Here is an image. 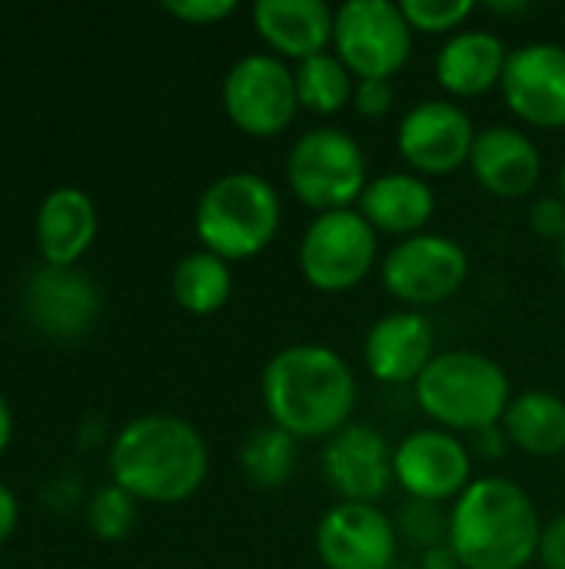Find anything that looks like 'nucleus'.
I'll return each instance as SVG.
<instances>
[{
    "mask_svg": "<svg viewBox=\"0 0 565 569\" xmlns=\"http://www.w3.org/2000/svg\"><path fill=\"white\" fill-rule=\"evenodd\" d=\"M270 423L293 440H330L356 407L353 367L326 343H290L276 350L260 377Z\"/></svg>",
    "mask_w": 565,
    "mask_h": 569,
    "instance_id": "1",
    "label": "nucleus"
},
{
    "mask_svg": "<svg viewBox=\"0 0 565 569\" xmlns=\"http://www.w3.org/2000/svg\"><path fill=\"white\" fill-rule=\"evenodd\" d=\"M210 470V450L190 420L147 413L130 420L110 447V477L137 503H183Z\"/></svg>",
    "mask_w": 565,
    "mask_h": 569,
    "instance_id": "2",
    "label": "nucleus"
},
{
    "mask_svg": "<svg viewBox=\"0 0 565 569\" xmlns=\"http://www.w3.org/2000/svg\"><path fill=\"white\" fill-rule=\"evenodd\" d=\"M543 520L533 497L506 477H480L450 510V547L463 569H526Z\"/></svg>",
    "mask_w": 565,
    "mask_h": 569,
    "instance_id": "3",
    "label": "nucleus"
},
{
    "mask_svg": "<svg viewBox=\"0 0 565 569\" xmlns=\"http://www.w3.org/2000/svg\"><path fill=\"white\" fill-rule=\"evenodd\" d=\"M416 407L450 433H480L486 427H500L509 403V377L506 370L483 353L473 350H446L436 353L423 377L413 383Z\"/></svg>",
    "mask_w": 565,
    "mask_h": 569,
    "instance_id": "4",
    "label": "nucleus"
},
{
    "mask_svg": "<svg viewBox=\"0 0 565 569\" xmlns=\"http://www.w3.org/2000/svg\"><path fill=\"white\" fill-rule=\"evenodd\" d=\"M283 203L276 187L250 170L216 177L193 213V230L203 250L226 263L260 257L280 233Z\"/></svg>",
    "mask_w": 565,
    "mask_h": 569,
    "instance_id": "5",
    "label": "nucleus"
},
{
    "mask_svg": "<svg viewBox=\"0 0 565 569\" xmlns=\"http://www.w3.org/2000/svg\"><path fill=\"white\" fill-rule=\"evenodd\" d=\"M286 183L293 197L316 213L353 210L370 183L366 153L346 130L313 127L300 133L286 153Z\"/></svg>",
    "mask_w": 565,
    "mask_h": 569,
    "instance_id": "6",
    "label": "nucleus"
},
{
    "mask_svg": "<svg viewBox=\"0 0 565 569\" xmlns=\"http://www.w3.org/2000/svg\"><path fill=\"white\" fill-rule=\"evenodd\" d=\"M380 233L360 210L316 213L300 237L296 267L303 280L320 293H350L360 287L380 257Z\"/></svg>",
    "mask_w": 565,
    "mask_h": 569,
    "instance_id": "7",
    "label": "nucleus"
},
{
    "mask_svg": "<svg viewBox=\"0 0 565 569\" xmlns=\"http://www.w3.org/2000/svg\"><path fill=\"white\" fill-rule=\"evenodd\" d=\"M333 53L356 80H393L413 53V30L393 0H350L336 7Z\"/></svg>",
    "mask_w": 565,
    "mask_h": 569,
    "instance_id": "8",
    "label": "nucleus"
},
{
    "mask_svg": "<svg viewBox=\"0 0 565 569\" xmlns=\"http://www.w3.org/2000/svg\"><path fill=\"white\" fill-rule=\"evenodd\" d=\"M220 97L230 123L253 140L280 137L300 110L293 67L273 53L240 57L226 70Z\"/></svg>",
    "mask_w": 565,
    "mask_h": 569,
    "instance_id": "9",
    "label": "nucleus"
},
{
    "mask_svg": "<svg viewBox=\"0 0 565 569\" xmlns=\"http://www.w3.org/2000/svg\"><path fill=\"white\" fill-rule=\"evenodd\" d=\"M470 277L466 250L446 233H416L396 240L380 263V280L393 300L410 310L440 307L463 290Z\"/></svg>",
    "mask_w": 565,
    "mask_h": 569,
    "instance_id": "10",
    "label": "nucleus"
},
{
    "mask_svg": "<svg viewBox=\"0 0 565 569\" xmlns=\"http://www.w3.org/2000/svg\"><path fill=\"white\" fill-rule=\"evenodd\" d=\"M393 483L420 503H456L473 483V453L463 437L426 427L393 447Z\"/></svg>",
    "mask_w": 565,
    "mask_h": 569,
    "instance_id": "11",
    "label": "nucleus"
},
{
    "mask_svg": "<svg viewBox=\"0 0 565 569\" xmlns=\"http://www.w3.org/2000/svg\"><path fill=\"white\" fill-rule=\"evenodd\" d=\"M476 127L456 100H420L396 130V150L420 177H446L470 167Z\"/></svg>",
    "mask_w": 565,
    "mask_h": 569,
    "instance_id": "12",
    "label": "nucleus"
},
{
    "mask_svg": "<svg viewBox=\"0 0 565 569\" xmlns=\"http://www.w3.org/2000/svg\"><path fill=\"white\" fill-rule=\"evenodd\" d=\"M313 547L326 569H393L400 530L376 503L340 500L320 517Z\"/></svg>",
    "mask_w": 565,
    "mask_h": 569,
    "instance_id": "13",
    "label": "nucleus"
},
{
    "mask_svg": "<svg viewBox=\"0 0 565 569\" xmlns=\"http://www.w3.org/2000/svg\"><path fill=\"white\" fill-rule=\"evenodd\" d=\"M506 107L536 130L565 127V47L553 40H533L509 53L503 73Z\"/></svg>",
    "mask_w": 565,
    "mask_h": 569,
    "instance_id": "14",
    "label": "nucleus"
},
{
    "mask_svg": "<svg viewBox=\"0 0 565 569\" xmlns=\"http://www.w3.org/2000/svg\"><path fill=\"white\" fill-rule=\"evenodd\" d=\"M323 477L346 503H376L393 483V447L370 423H346L323 447Z\"/></svg>",
    "mask_w": 565,
    "mask_h": 569,
    "instance_id": "15",
    "label": "nucleus"
},
{
    "mask_svg": "<svg viewBox=\"0 0 565 569\" xmlns=\"http://www.w3.org/2000/svg\"><path fill=\"white\" fill-rule=\"evenodd\" d=\"M23 307L30 323L57 340H73L87 333L100 317V293L90 277L73 267H40L27 280Z\"/></svg>",
    "mask_w": 565,
    "mask_h": 569,
    "instance_id": "16",
    "label": "nucleus"
},
{
    "mask_svg": "<svg viewBox=\"0 0 565 569\" xmlns=\"http://www.w3.org/2000/svg\"><path fill=\"white\" fill-rule=\"evenodd\" d=\"M470 170L486 193L500 200H523L543 177V150L519 127L493 123L476 133Z\"/></svg>",
    "mask_w": 565,
    "mask_h": 569,
    "instance_id": "17",
    "label": "nucleus"
},
{
    "mask_svg": "<svg viewBox=\"0 0 565 569\" xmlns=\"http://www.w3.org/2000/svg\"><path fill=\"white\" fill-rule=\"evenodd\" d=\"M436 357L433 323L420 310H396L380 317L363 340V363L373 380L403 387L416 383Z\"/></svg>",
    "mask_w": 565,
    "mask_h": 569,
    "instance_id": "18",
    "label": "nucleus"
},
{
    "mask_svg": "<svg viewBox=\"0 0 565 569\" xmlns=\"http://www.w3.org/2000/svg\"><path fill=\"white\" fill-rule=\"evenodd\" d=\"M336 10L323 0H256L253 27L280 60L303 63L333 43Z\"/></svg>",
    "mask_w": 565,
    "mask_h": 569,
    "instance_id": "19",
    "label": "nucleus"
},
{
    "mask_svg": "<svg viewBox=\"0 0 565 569\" xmlns=\"http://www.w3.org/2000/svg\"><path fill=\"white\" fill-rule=\"evenodd\" d=\"M356 210L376 233L406 240V237L426 233L436 213V193L426 177L413 170H390V173L370 177Z\"/></svg>",
    "mask_w": 565,
    "mask_h": 569,
    "instance_id": "20",
    "label": "nucleus"
},
{
    "mask_svg": "<svg viewBox=\"0 0 565 569\" xmlns=\"http://www.w3.org/2000/svg\"><path fill=\"white\" fill-rule=\"evenodd\" d=\"M509 53L513 50L503 43V37L490 30H460L440 47L433 70L450 97L470 100L503 87Z\"/></svg>",
    "mask_w": 565,
    "mask_h": 569,
    "instance_id": "21",
    "label": "nucleus"
},
{
    "mask_svg": "<svg viewBox=\"0 0 565 569\" xmlns=\"http://www.w3.org/2000/svg\"><path fill=\"white\" fill-rule=\"evenodd\" d=\"M97 203L80 187H57L37 210V250L50 267H73L97 240Z\"/></svg>",
    "mask_w": 565,
    "mask_h": 569,
    "instance_id": "22",
    "label": "nucleus"
},
{
    "mask_svg": "<svg viewBox=\"0 0 565 569\" xmlns=\"http://www.w3.org/2000/svg\"><path fill=\"white\" fill-rule=\"evenodd\" d=\"M503 430L519 453L553 460L565 453V400L553 390H526L513 397Z\"/></svg>",
    "mask_w": 565,
    "mask_h": 569,
    "instance_id": "23",
    "label": "nucleus"
},
{
    "mask_svg": "<svg viewBox=\"0 0 565 569\" xmlns=\"http://www.w3.org/2000/svg\"><path fill=\"white\" fill-rule=\"evenodd\" d=\"M230 293H233V270L226 260H220L210 250L186 253L173 270V300L193 317H210L223 310Z\"/></svg>",
    "mask_w": 565,
    "mask_h": 569,
    "instance_id": "24",
    "label": "nucleus"
},
{
    "mask_svg": "<svg viewBox=\"0 0 565 569\" xmlns=\"http://www.w3.org/2000/svg\"><path fill=\"white\" fill-rule=\"evenodd\" d=\"M296 77V97L300 107L316 113V117H333L340 113L346 103H353V87L356 77L346 70V63L336 53H316L303 63H296L293 70Z\"/></svg>",
    "mask_w": 565,
    "mask_h": 569,
    "instance_id": "25",
    "label": "nucleus"
},
{
    "mask_svg": "<svg viewBox=\"0 0 565 569\" xmlns=\"http://www.w3.org/2000/svg\"><path fill=\"white\" fill-rule=\"evenodd\" d=\"M240 470L256 490H280L296 470V440L280 427L253 430L240 447Z\"/></svg>",
    "mask_w": 565,
    "mask_h": 569,
    "instance_id": "26",
    "label": "nucleus"
},
{
    "mask_svg": "<svg viewBox=\"0 0 565 569\" xmlns=\"http://www.w3.org/2000/svg\"><path fill=\"white\" fill-rule=\"evenodd\" d=\"M133 523H137V500L127 490L110 483L93 493L87 507V527L97 540L117 543L133 530Z\"/></svg>",
    "mask_w": 565,
    "mask_h": 569,
    "instance_id": "27",
    "label": "nucleus"
},
{
    "mask_svg": "<svg viewBox=\"0 0 565 569\" xmlns=\"http://www.w3.org/2000/svg\"><path fill=\"white\" fill-rule=\"evenodd\" d=\"M413 33H460V27L476 13L473 0H403L400 3Z\"/></svg>",
    "mask_w": 565,
    "mask_h": 569,
    "instance_id": "28",
    "label": "nucleus"
},
{
    "mask_svg": "<svg viewBox=\"0 0 565 569\" xmlns=\"http://www.w3.org/2000/svg\"><path fill=\"white\" fill-rule=\"evenodd\" d=\"M396 530H400V537H406L420 550H430V547H440L450 540V513H443L436 503L410 500L406 510L400 513Z\"/></svg>",
    "mask_w": 565,
    "mask_h": 569,
    "instance_id": "29",
    "label": "nucleus"
},
{
    "mask_svg": "<svg viewBox=\"0 0 565 569\" xmlns=\"http://www.w3.org/2000/svg\"><path fill=\"white\" fill-rule=\"evenodd\" d=\"M163 10L190 27H213V23H223L226 17H233L236 3L233 0H170V3H163Z\"/></svg>",
    "mask_w": 565,
    "mask_h": 569,
    "instance_id": "30",
    "label": "nucleus"
},
{
    "mask_svg": "<svg viewBox=\"0 0 565 569\" xmlns=\"http://www.w3.org/2000/svg\"><path fill=\"white\" fill-rule=\"evenodd\" d=\"M526 223L536 237L543 240H565V200L559 193H546V197H536L529 203V213H526Z\"/></svg>",
    "mask_w": 565,
    "mask_h": 569,
    "instance_id": "31",
    "label": "nucleus"
},
{
    "mask_svg": "<svg viewBox=\"0 0 565 569\" xmlns=\"http://www.w3.org/2000/svg\"><path fill=\"white\" fill-rule=\"evenodd\" d=\"M396 107L393 80H356L353 87V110L366 120H380Z\"/></svg>",
    "mask_w": 565,
    "mask_h": 569,
    "instance_id": "32",
    "label": "nucleus"
},
{
    "mask_svg": "<svg viewBox=\"0 0 565 569\" xmlns=\"http://www.w3.org/2000/svg\"><path fill=\"white\" fill-rule=\"evenodd\" d=\"M536 557H539L543 569H565V513L543 527Z\"/></svg>",
    "mask_w": 565,
    "mask_h": 569,
    "instance_id": "33",
    "label": "nucleus"
},
{
    "mask_svg": "<svg viewBox=\"0 0 565 569\" xmlns=\"http://www.w3.org/2000/svg\"><path fill=\"white\" fill-rule=\"evenodd\" d=\"M466 447H470V453H476L483 460H500L506 453V447H509V437H506V430L500 423V427H486L480 433H470Z\"/></svg>",
    "mask_w": 565,
    "mask_h": 569,
    "instance_id": "34",
    "label": "nucleus"
},
{
    "mask_svg": "<svg viewBox=\"0 0 565 569\" xmlns=\"http://www.w3.org/2000/svg\"><path fill=\"white\" fill-rule=\"evenodd\" d=\"M17 520H20L17 497L0 483V543H7V540H10V533L17 530Z\"/></svg>",
    "mask_w": 565,
    "mask_h": 569,
    "instance_id": "35",
    "label": "nucleus"
},
{
    "mask_svg": "<svg viewBox=\"0 0 565 569\" xmlns=\"http://www.w3.org/2000/svg\"><path fill=\"white\" fill-rule=\"evenodd\" d=\"M420 569H463V563L456 560L450 543H440L420 553Z\"/></svg>",
    "mask_w": 565,
    "mask_h": 569,
    "instance_id": "36",
    "label": "nucleus"
},
{
    "mask_svg": "<svg viewBox=\"0 0 565 569\" xmlns=\"http://www.w3.org/2000/svg\"><path fill=\"white\" fill-rule=\"evenodd\" d=\"M10 437H13V413H10V403L0 393V457L10 447Z\"/></svg>",
    "mask_w": 565,
    "mask_h": 569,
    "instance_id": "37",
    "label": "nucleus"
},
{
    "mask_svg": "<svg viewBox=\"0 0 565 569\" xmlns=\"http://www.w3.org/2000/svg\"><path fill=\"white\" fill-rule=\"evenodd\" d=\"M490 10H496V13H519V10H529V3H490Z\"/></svg>",
    "mask_w": 565,
    "mask_h": 569,
    "instance_id": "38",
    "label": "nucleus"
},
{
    "mask_svg": "<svg viewBox=\"0 0 565 569\" xmlns=\"http://www.w3.org/2000/svg\"><path fill=\"white\" fill-rule=\"evenodd\" d=\"M559 197L565 200V160H563V167H559Z\"/></svg>",
    "mask_w": 565,
    "mask_h": 569,
    "instance_id": "39",
    "label": "nucleus"
},
{
    "mask_svg": "<svg viewBox=\"0 0 565 569\" xmlns=\"http://www.w3.org/2000/svg\"><path fill=\"white\" fill-rule=\"evenodd\" d=\"M559 260H563V273H565V240L559 243Z\"/></svg>",
    "mask_w": 565,
    "mask_h": 569,
    "instance_id": "40",
    "label": "nucleus"
}]
</instances>
